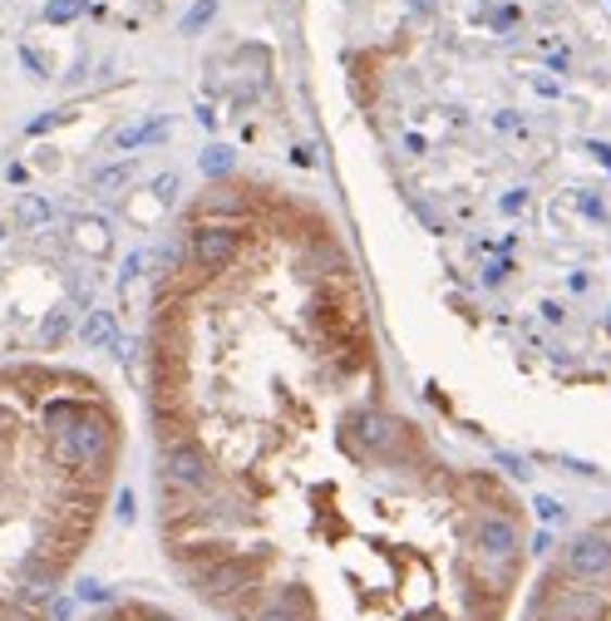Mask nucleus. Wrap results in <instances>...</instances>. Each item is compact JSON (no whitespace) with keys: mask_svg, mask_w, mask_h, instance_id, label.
Returning a JSON list of instances; mask_svg holds the SVG:
<instances>
[{"mask_svg":"<svg viewBox=\"0 0 611 621\" xmlns=\"http://www.w3.org/2000/svg\"><path fill=\"white\" fill-rule=\"evenodd\" d=\"M85 621H193V617H182V611L163 607V601H153V597H124V601L94 607Z\"/></svg>","mask_w":611,"mask_h":621,"instance_id":"20e7f679","label":"nucleus"},{"mask_svg":"<svg viewBox=\"0 0 611 621\" xmlns=\"http://www.w3.org/2000/svg\"><path fill=\"white\" fill-rule=\"evenodd\" d=\"M562 572L577 582H601V572H611V543L601 533L577 537V543L568 547V557H562Z\"/></svg>","mask_w":611,"mask_h":621,"instance_id":"7ed1b4c3","label":"nucleus"},{"mask_svg":"<svg viewBox=\"0 0 611 621\" xmlns=\"http://www.w3.org/2000/svg\"><path fill=\"white\" fill-rule=\"evenodd\" d=\"M365 291L321 213L222 182L149 316L158 533L213 621H498L494 473H449L375 395Z\"/></svg>","mask_w":611,"mask_h":621,"instance_id":"f257e3e1","label":"nucleus"},{"mask_svg":"<svg viewBox=\"0 0 611 621\" xmlns=\"http://www.w3.org/2000/svg\"><path fill=\"white\" fill-rule=\"evenodd\" d=\"M118 469V415L85 376L0 370V621H54Z\"/></svg>","mask_w":611,"mask_h":621,"instance_id":"f03ea898","label":"nucleus"},{"mask_svg":"<svg viewBox=\"0 0 611 621\" xmlns=\"http://www.w3.org/2000/svg\"><path fill=\"white\" fill-rule=\"evenodd\" d=\"M75 11H79L75 0H65V5H54V11H50V15H54V21H69V15H75Z\"/></svg>","mask_w":611,"mask_h":621,"instance_id":"39448f33","label":"nucleus"}]
</instances>
